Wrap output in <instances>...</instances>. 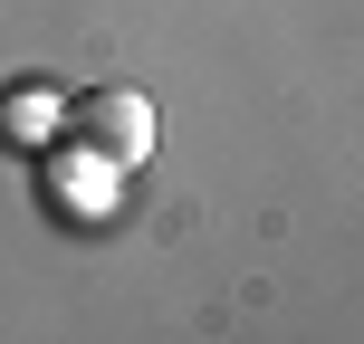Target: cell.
<instances>
[{
	"mask_svg": "<svg viewBox=\"0 0 364 344\" xmlns=\"http://www.w3.org/2000/svg\"><path fill=\"white\" fill-rule=\"evenodd\" d=\"M68 134H77L106 172H134V163H154V96H134V87H87V96H68Z\"/></svg>",
	"mask_w": 364,
	"mask_h": 344,
	"instance_id": "cell-1",
	"label": "cell"
}]
</instances>
